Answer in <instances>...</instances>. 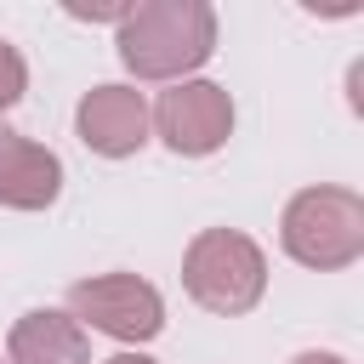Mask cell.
Masks as SVG:
<instances>
[{
    "mask_svg": "<svg viewBox=\"0 0 364 364\" xmlns=\"http://www.w3.org/2000/svg\"><path fill=\"white\" fill-rule=\"evenodd\" d=\"M216 51V11L205 0H148L119 17V63L136 80H176Z\"/></svg>",
    "mask_w": 364,
    "mask_h": 364,
    "instance_id": "cell-1",
    "label": "cell"
},
{
    "mask_svg": "<svg viewBox=\"0 0 364 364\" xmlns=\"http://www.w3.org/2000/svg\"><path fill=\"white\" fill-rule=\"evenodd\" d=\"M182 284L210 313H250L267 290V256L239 228H205L182 256Z\"/></svg>",
    "mask_w": 364,
    "mask_h": 364,
    "instance_id": "cell-2",
    "label": "cell"
},
{
    "mask_svg": "<svg viewBox=\"0 0 364 364\" xmlns=\"http://www.w3.org/2000/svg\"><path fill=\"white\" fill-rule=\"evenodd\" d=\"M284 250L301 267H347L364 256V199L353 188H301L284 205Z\"/></svg>",
    "mask_w": 364,
    "mask_h": 364,
    "instance_id": "cell-3",
    "label": "cell"
},
{
    "mask_svg": "<svg viewBox=\"0 0 364 364\" xmlns=\"http://www.w3.org/2000/svg\"><path fill=\"white\" fill-rule=\"evenodd\" d=\"M68 318L85 330H102L114 341H154L165 330V301L136 273H97L68 290Z\"/></svg>",
    "mask_w": 364,
    "mask_h": 364,
    "instance_id": "cell-4",
    "label": "cell"
},
{
    "mask_svg": "<svg viewBox=\"0 0 364 364\" xmlns=\"http://www.w3.org/2000/svg\"><path fill=\"white\" fill-rule=\"evenodd\" d=\"M154 125H159V136H165L171 154L205 159V154H216V148L228 142V131H233V97H228L222 85H210V80H182V85H171V91L159 97Z\"/></svg>",
    "mask_w": 364,
    "mask_h": 364,
    "instance_id": "cell-5",
    "label": "cell"
},
{
    "mask_svg": "<svg viewBox=\"0 0 364 364\" xmlns=\"http://www.w3.org/2000/svg\"><path fill=\"white\" fill-rule=\"evenodd\" d=\"M74 125H80V142H85L91 154L125 159V154H136V148L148 142V102H142V91H131V85H97V91L80 97Z\"/></svg>",
    "mask_w": 364,
    "mask_h": 364,
    "instance_id": "cell-6",
    "label": "cell"
},
{
    "mask_svg": "<svg viewBox=\"0 0 364 364\" xmlns=\"http://www.w3.org/2000/svg\"><path fill=\"white\" fill-rule=\"evenodd\" d=\"M57 193H63V159L17 131H0V205L46 210Z\"/></svg>",
    "mask_w": 364,
    "mask_h": 364,
    "instance_id": "cell-7",
    "label": "cell"
},
{
    "mask_svg": "<svg viewBox=\"0 0 364 364\" xmlns=\"http://www.w3.org/2000/svg\"><path fill=\"white\" fill-rule=\"evenodd\" d=\"M11 364H91V341L68 313L34 307L11 324Z\"/></svg>",
    "mask_w": 364,
    "mask_h": 364,
    "instance_id": "cell-8",
    "label": "cell"
},
{
    "mask_svg": "<svg viewBox=\"0 0 364 364\" xmlns=\"http://www.w3.org/2000/svg\"><path fill=\"white\" fill-rule=\"evenodd\" d=\"M28 85V68H23V51L11 40H0V108H11Z\"/></svg>",
    "mask_w": 364,
    "mask_h": 364,
    "instance_id": "cell-9",
    "label": "cell"
},
{
    "mask_svg": "<svg viewBox=\"0 0 364 364\" xmlns=\"http://www.w3.org/2000/svg\"><path fill=\"white\" fill-rule=\"evenodd\" d=\"M290 364H347V358H336V353H301V358H290Z\"/></svg>",
    "mask_w": 364,
    "mask_h": 364,
    "instance_id": "cell-10",
    "label": "cell"
},
{
    "mask_svg": "<svg viewBox=\"0 0 364 364\" xmlns=\"http://www.w3.org/2000/svg\"><path fill=\"white\" fill-rule=\"evenodd\" d=\"M108 364H154V358H142V353H114Z\"/></svg>",
    "mask_w": 364,
    "mask_h": 364,
    "instance_id": "cell-11",
    "label": "cell"
}]
</instances>
